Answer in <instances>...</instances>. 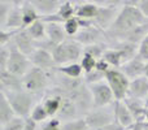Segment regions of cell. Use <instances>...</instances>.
Masks as SVG:
<instances>
[{
    "label": "cell",
    "instance_id": "obj_25",
    "mask_svg": "<svg viewBox=\"0 0 148 130\" xmlns=\"http://www.w3.org/2000/svg\"><path fill=\"white\" fill-rule=\"evenodd\" d=\"M26 30L29 31V34L31 35V38L39 43V42L47 39V23L43 21V18L35 21L33 25H30Z\"/></svg>",
    "mask_w": 148,
    "mask_h": 130
},
{
    "label": "cell",
    "instance_id": "obj_35",
    "mask_svg": "<svg viewBox=\"0 0 148 130\" xmlns=\"http://www.w3.org/2000/svg\"><path fill=\"white\" fill-rule=\"evenodd\" d=\"M10 56V50L8 46H0V70L7 69Z\"/></svg>",
    "mask_w": 148,
    "mask_h": 130
},
{
    "label": "cell",
    "instance_id": "obj_27",
    "mask_svg": "<svg viewBox=\"0 0 148 130\" xmlns=\"http://www.w3.org/2000/svg\"><path fill=\"white\" fill-rule=\"evenodd\" d=\"M30 118H31L33 121H35L38 125H42V124L46 122V121L49 118L48 113H47V111H46V108H44V105L42 104V102H39L38 104L34 107V109L31 111Z\"/></svg>",
    "mask_w": 148,
    "mask_h": 130
},
{
    "label": "cell",
    "instance_id": "obj_4",
    "mask_svg": "<svg viewBox=\"0 0 148 130\" xmlns=\"http://www.w3.org/2000/svg\"><path fill=\"white\" fill-rule=\"evenodd\" d=\"M52 56L57 66L79 63L83 56V46L74 41L73 38H68L64 43L55 47V50L52 51Z\"/></svg>",
    "mask_w": 148,
    "mask_h": 130
},
{
    "label": "cell",
    "instance_id": "obj_24",
    "mask_svg": "<svg viewBox=\"0 0 148 130\" xmlns=\"http://www.w3.org/2000/svg\"><path fill=\"white\" fill-rule=\"evenodd\" d=\"M16 117V113L13 111L10 103L5 98L4 94L0 92V125H5L9 121H12Z\"/></svg>",
    "mask_w": 148,
    "mask_h": 130
},
{
    "label": "cell",
    "instance_id": "obj_10",
    "mask_svg": "<svg viewBox=\"0 0 148 130\" xmlns=\"http://www.w3.org/2000/svg\"><path fill=\"white\" fill-rule=\"evenodd\" d=\"M31 61V65L35 68L43 69V70H56L59 66L55 63V59L52 56V52L47 51L44 48H36L33 54L29 56Z\"/></svg>",
    "mask_w": 148,
    "mask_h": 130
},
{
    "label": "cell",
    "instance_id": "obj_17",
    "mask_svg": "<svg viewBox=\"0 0 148 130\" xmlns=\"http://www.w3.org/2000/svg\"><path fill=\"white\" fill-rule=\"evenodd\" d=\"M56 117L59 118L61 122H66V121H72L78 117H82V116H81V113H79L78 108H77L75 103H74L73 100H70L69 98L62 96L61 108H60Z\"/></svg>",
    "mask_w": 148,
    "mask_h": 130
},
{
    "label": "cell",
    "instance_id": "obj_2",
    "mask_svg": "<svg viewBox=\"0 0 148 130\" xmlns=\"http://www.w3.org/2000/svg\"><path fill=\"white\" fill-rule=\"evenodd\" d=\"M56 70H43L33 66L22 78L23 89L42 100L49 87L53 86Z\"/></svg>",
    "mask_w": 148,
    "mask_h": 130
},
{
    "label": "cell",
    "instance_id": "obj_8",
    "mask_svg": "<svg viewBox=\"0 0 148 130\" xmlns=\"http://www.w3.org/2000/svg\"><path fill=\"white\" fill-rule=\"evenodd\" d=\"M88 89L90 92H91L94 107H108V105L114 104V94H113L112 89L109 87V85L107 83V81L88 85Z\"/></svg>",
    "mask_w": 148,
    "mask_h": 130
},
{
    "label": "cell",
    "instance_id": "obj_28",
    "mask_svg": "<svg viewBox=\"0 0 148 130\" xmlns=\"http://www.w3.org/2000/svg\"><path fill=\"white\" fill-rule=\"evenodd\" d=\"M62 25H64L65 33H66L68 38H74V36L79 33V30H81L79 20L75 17V16L72 17V18H69V20H66L64 23H62Z\"/></svg>",
    "mask_w": 148,
    "mask_h": 130
},
{
    "label": "cell",
    "instance_id": "obj_23",
    "mask_svg": "<svg viewBox=\"0 0 148 130\" xmlns=\"http://www.w3.org/2000/svg\"><path fill=\"white\" fill-rule=\"evenodd\" d=\"M21 10H22V18H23V26H25V29H27L35 21L42 18L31 1H23L22 5H21Z\"/></svg>",
    "mask_w": 148,
    "mask_h": 130
},
{
    "label": "cell",
    "instance_id": "obj_1",
    "mask_svg": "<svg viewBox=\"0 0 148 130\" xmlns=\"http://www.w3.org/2000/svg\"><path fill=\"white\" fill-rule=\"evenodd\" d=\"M147 18L139 10L136 5H125L120 9L114 22L105 31L107 41H122L130 31L144 23Z\"/></svg>",
    "mask_w": 148,
    "mask_h": 130
},
{
    "label": "cell",
    "instance_id": "obj_3",
    "mask_svg": "<svg viewBox=\"0 0 148 130\" xmlns=\"http://www.w3.org/2000/svg\"><path fill=\"white\" fill-rule=\"evenodd\" d=\"M1 94H4L5 98L8 99V102L10 103L16 116L22 118L30 117L31 111L40 102V99L38 96L26 91L25 89L17 90V91H10V92H1Z\"/></svg>",
    "mask_w": 148,
    "mask_h": 130
},
{
    "label": "cell",
    "instance_id": "obj_29",
    "mask_svg": "<svg viewBox=\"0 0 148 130\" xmlns=\"http://www.w3.org/2000/svg\"><path fill=\"white\" fill-rule=\"evenodd\" d=\"M62 130H91L88 128L84 117H78L75 120L62 122Z\"/></svg>",
    "mask_w": 148,
    "mask_h": 130
},
{
    "label": "cell",
    "instance_id": "obj_38",
    "mask_svg": "<svg viewBox=\"0 0 148 130\" xmlns=\"http://www.w3.org/2000/svg\"><path fill=\"white\" fill-rule=\"evenodd\" d=\"M39 129V125L33 121L30 117L26 118V122H25V130H38Z\"/></svg>",
    "mask_w": 148,
    "mask_h": 130
},
{
    "label": "cell",
    "instance_id": "obj_11",
    "mask_svg": "<svg viewBox=\"0 0 148 130\" xmlns=\"http://www.w3.org/2000/svg\"><path fill=\"white\" fill-rule=\"evenodd\" d=\"M23 1H13V8L10 9L5 22L1 25V30L8 31H20L25 29L23 26V18H22V10L21 5Z\"/></svg>",
    "mask_w": 148,
    "mask_h": 130
},
{
    "label": "cell",
    "instance_id": "obj_5",
    "mask_svg": "<svg viewBox=\"0 0 148 130\" xmlns=\"http://www.w3.org/2000/svg\"><path fill=\"white\" fill-rule=\"evenodd\" d=\"M84 118L91 130H100L105 128L116 122L114 104L108 105V107H94L84 115Z\"/></svg>",
    "mask_w": 148,
    "mask_h": 130
},
{
    "label": "cell",
    "instance_id": "obj_36",
    "mask_svg": "<svg viewBox=\"0 0 148 130\" xmlns=\"http://www.w3.org/2000/svg\"><path fill=\"white\" fill-rule=\"evenodd\" d=\"M138 56L140 57L142 60H144L146 63L148 61V35L143 39V42L139 44V47H138Z\"/></svg>",
    "mask_w": 148,
    "mask_h": 130
},
{
    "label": "cell",
    "instance_id": "obj_19",
    "mask_svg": "<svg viewBox=\"0 0 148 130\" xmlns=\"http://www.w3.org/2000/svg\"><path fill=\"white\" fill-rule=\"evenodd\" d=\"M42 104L44 105L47 113H48L49 118L56 117L59 113L60 108H61V103H62V95L59 94H53V92H48L47 91L44 94V96L42 98Z\"/></svg>",
    "mask_w": 148,
    "mask_h": 130
},
{
    "label": "cell",
    "instance_id": "obj_16",
    "mask_svg": "<svg viewBox=\"0 0 148 130\" xmlns=\"http://www.w3.org/2000/svg\"><path fill=\"white\" fill-rule=\"evenodd\" d=\"M0 92H10L23 89L22 78L9 73L7 69L0 70Z\"/></svg>",
    "mask_w": 148,
    "mask_h": 130
},
{
    "label": "cell",
    "instance_id": "obj_33",
    "mask_svg": "<svg viewBox=\"0 0 148 130\" xmlns=\"http://www.w3.org/2000/svg\"><path fill=\"white\" fill-rule=\"evenodd\" d=\"M40 130H62V122L57 117L48 118L46 122L39 125Z\"/></svg>",
    "mask_w": 148,
    "mask_h": 130
},
{
    "label": "cell",
    "instance_id": "obj_31",
    "mask_svg": "<svg viewBox=\"0 0 148 130\" xmlns=\"http://www.w3.org/2000/svg\"><path fill=\"white\" fill-rule=\"evenodd\" d=\"M81 66L83 68V72L84 73H90L92 72L95 68H96V64H97V60L95 57H92L91 55H87V54H83L82 56L81 61H79Z\"/></svg>",
    "mask_w": 148,
    "mask_h": 130
},
{
    "label": "cell",
    "instance_id": "obj_40",
    "mask_svg": "<svg viewBox=\"0 0 148 130\" xmlns=\"http://www.w3.org/2000/svg\"><path fill=\"white\" fill-rule=\"evenodd\" d=\"M144 105H146V108H148V95H147L146 99H144Z\"/></svg>",
    "mask_w": 148,
    "mask_h": 130
},
{
    "label": "cell",
    "instance_id": "obj_22",
    "mask_svg": "<svg viewBox=\"0 0 148 130\" xmlns=\"http://www.w3.org/2000/svg\"><path fill=\"white\" fill-rule=\"evenodd\" d=\"M47 39L51 43H53L55 46L64 43L68 39L64 25L62 23H53V22L47 23Z\"/></svg>",
    "mask_w": 148,
    "mask_h": 130
},
{
    "label": "cell",
    "instance_id": "obj_26",
    "mask_svg": "<svg viewBox=\"0 0 148 130\" xmlns=\"http://www.w3.org/2000/svg\"><path fill=\"white\" fill-rule=\"evenodd\" d=\"M57 72L64 76L69 77V78H74V79H78V78H83V68L81 66L79 63H73V64H68V65H62L57 68Z\"/></svg>",
    "mask_w": 148,
    "mask_h": 130
},
{
    "label": "cell",
    "instance_id": "obj_20",
    "mask_svg": "<svg viewBox=\"0 0 148 130\" xmlns=\"http://www.w3.org/2000/svg\"><path fill=\"white\" fill-rule=\"evenodd\" d=\"M147 95H148V78L146 76L130 81V87H129L127 96L135 98V99L143 100L144 102Z\"/></svg>",
    "mask_w": 148,
    "mask_h": 130
},
{
    "label": "cell",
    "instance_id": "obj_41",
    "mask_svg": "<svg viewBox=\"0 0 148 130\" xmlns=\"http://www.w3.org/2000/svg\"><path fill=\"white\" fill-rule=\"evenodd\" d=\"M146 122L148 124V108H147V111H146Z\"/></svg>",
    "mask_w": 148,
    "mask_h": 130
},
{
    "label": "cell",
    "instance_id": "obj_18",
    "mask_svg": "<svg viewBox=\"0 0 148 130\" xmlns=\"http://www.w3.org/2000/svg\"><path fill=\"white\" fill-rule=\"evenodd\" d=\"M125 103V105L127 107V109L130 111V113L133 115V117L135 118V122H142V121H146V105H144L143 100L135 99V98L131 96H126L122 100Z\"/></svg>",
    "mask_w": 148,
    "mask_h": 130
},
{
    "label": "cell",
    "instance_id": "obj_21",
    "mask_svg": "<svg viewBox=\"0 0 148 130\" xmlns=\"http://www.w3.org/2000/svg\"><path fill=\"white\" fill-rule=\"evenodd\" d=\"M31 3L35 7V9L38 10L39 16L42 18H46L49 17V16L56 14L62 1H57V0H33Z\"/></svg>",
    "mask_w": 148,
    "mask_h": 130
},
{
    "label": "cell",
    "instance_id": "obj_9",
    "mask_svg": "<svg viewBox=\"0 0 148 130\" xmlns=\"http://www.w3.org/2000/svg\"><path fill=\"white\" fill-rule=\"evenodd\" d=\"M74 41H77L83 47L92 46V44L105 43L107 41V34L104 30H101L97 26H90V28H83L79 30V33L74 36Z\"/></svg>",
    "mask_w": 148,
    "mask_h": 130
},
{
    "label": "cell",
    "instance_id": "obj_6",
    "mask_svg": "<svg viewBox=\"0 0 148 130\" xmlns=\"http://www.w3.org/2000/svg\"><path fill=\"white\" fill-rule=\"evenodd\" d=\"M105 81L112 89L114 94L116 102H122L129 95V87H130V79L120 70L116 68H110L105 73Z\"/></svg>",
    "mask_w": 148,
    "mask_h": 130
},
{
    "label": "cell",
    "instance_id": "obj_34",
    "mask_svg": "<svg viewBox=\"0 0 148 130\" xmlns=\"http://www.w3.org/2000/svg\"><path fill=\"white\" fill-rule=\"evenodd\" d=\"M12 8H13V1H7V0L0 1V26L5 22Z\"/></svg>",
    "mask_w": 148,
    "mask_h": 130
},
{
    "label": "cell",
    "instance_id": "obj_39",
    "mask_svg": "<svg viewBox=\"0 0 148 130\" xmlns=\"http://www.w3.org/2000/svg\"><path fill=\"white\" fill-rule=\"evenodd\" d=\"M144 76L148 78V61L146 63V72H144Z\"/></svg>",
    "mask_w": 148,
    "mask_h": 130
},
{
    "label": "cell",
    "instance_id": "obj_30",
    "mask_svg": "<svg viewBox=\"0 0 148 130\" xmlns=\"http://www.w3.org/2000/svg\"><path fill=\"white\" fill-rule=\"evenodd\" d=\"M83 81L86 82V85H94V83H97V82H101V81H105V73L103 72L97 70L96 68L94 69L92 72L90 73H84L83 74Z\"/></svg>",
    "mask_w": 148,
    "mask_h": 130
},
{
    "label": "cell",
    "instance_id": "obj_43",
    "mask_svg": "<svg viewBox=\"0 0 148 130\" xmlns=\"http://www.w3.org/2000/svg\"><path fill=\"white\" fill-rule=\"evenodd\" d=\"M38 130H40V129H38Z\"/></svg>",
    "mask_w": 148,
    "mask_h": 130
},
{
    "label": "cell",
    "instance_id": "obj_14",
    "mask_svg": "<svg viewBox=\"0 0 148 130\" xmlns=\"http://www.w3.org/2000/svg\"><path fill=\"white\" fill-rule=\"evenodd\" d=\"M114 113H116V122L123 128L125 130H130L135 125V118L127 109L123 102H116L114 103Z\"/></svg>",
    "mask_w": 148,
    "mask_h": 130
},
{
    "label": "cell",
    "instance_id": "obj_7",
    "mask_svg": "<svg viewBox=\"0 0 148 130\" xmlns=\"http://www.w3.org/2000/svg\"><path fill=\"white\" fill-rule=\"evenodd\" d=\"M7 46L10 50V56H9V61H8V65H7V70L9 73L14 74V76L20 77V78H23V76L33 68L30 59H29V56L23 55L16 47L13 41L9 42Z\"/></svg>",
    "mask_w": 148,
    "mask_h": 130
},
{
    "label": "cell",
    "instance_id": "obj_12",
    "mask_svg": "<svg viewBox=\"0 0 148 130\" xmlns=\"http://www.w3.org/2000/svg\"><path fill=\"white\" fill-rule=\"evenodd\" d=\"M120 70L127 77L130 81L136 79L139 77L144 76V72H146V61L142 60L140 57L136 55L135 57L130 59L129 61H126L125 64L120 68Z\"/></svg>",
    "mask_w": 148,
    "mask_h": 130
},
{
    "label": "cell",
    "instance_id": "obj_15",
    "mask_svg": "<svg viewBox=\"0 0 148 130\" xmlns=\"http://www.w3.org/2000/svg\"><path fill=\"white\" fill-rule=\"evenodd\" d=\"M99 12L96 1H75V17L79 20L94 21Z\"/></svg>",
    "mask_w": 148,
    "mask_h": 130
},
{
    "label": "cell",
    "instance_id": "obj_32",
    "mask_svg": "<svg viewBox=\"0 0 148 130\" xmlns=\"http://www.w3.org/2000/svg\"><path fill=\"white\" fill-rule=\"evenodd\" d=\"M25 122H26V118L16 116L12 121L3 125L1 130H25Z\"/></svg>",
    "mask_w": 148,
    "mask_h": 130
},
{
    "label": "cell",
    "instance_id": "obj_42",
    "mask_svg": "<svg viewBox=\"0 0 148 130\" xmlns=\"http://www.w3.org/2000/svg\"><path fill=\"white\" fill-rule=\"evenodd\" d=\"M147 130H148V124H147Z\"/></svg>",
    "mask_w": 148,
    "mask_h": 130
},
{
    "label": "cell",
    "instance_id": "obj_13",
    "mask_svg": "<svg viewBox=\"0 0 148 130\" xmlns=\"http://www.w3.org/2000/svg\"><path fill=\"white\" fill-rule=\"evenodd\" d=\"M13 42H14L16 47L26 56H30L36 50V42L31 38V35L29 34V31L26 29H22V30L18 31L13 38Z\"/></svg>",
    "mask_w": 148,
    "mask_h": 130
},
{
    "label": "cell",
    "instance_id": "obj_37",
    "mask_svg": "<svg viewBox=\"0 0 148 130\" xmlns=\"http://www.w3.org/2000/svg\"><path fill=\"white\" fill-rule=\"evenodd\" d=\"M139 10L143 13V16L148 20V0H140L139 1Z\"/></svg>",
    "mask_w": 148,
    "mask_h": 130
}]
</instances>
